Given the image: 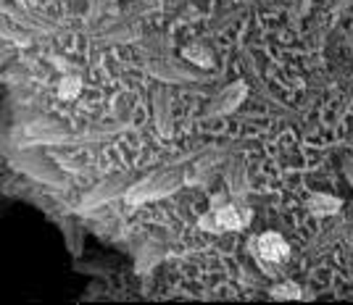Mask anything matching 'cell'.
Returning a JSON list of instances; mask_svg holds the SVG:
<instances>
[{"label":"cell","instance_id":"6","mask_svg":"<svg viewBox=\"0 0 353 305\" xmlns=\"http://www.w3.org/2000/svg\"><path fill=\"white\" fill-rule=\"evenodd\" d=\"M145 69L150 76H156V79H161V82H174V85H190V82H198V79H201V74L179 66L176 61H148Z\"/></svg>","mask_w":353,"mask_h":305},{"label":"cell","instance_id":"10","mask_svg":"<svg viewBox=\"0 0 353 305\" xmlns=\"http://www.w3.org/2000/svg\"><path fill=\"white\" fill-rule=\"evenodd\" d=\"M340 208H343V200L335 198V195H324V192H316L306 200V211H309L314 218H327L335 216Z\"/></svg>","mask_w":353,"mask_h":305},{"label":"cell","instance_id":"4","mask_svg":"<svg viewBox=\"0 0 353 305\" xmlns=\"http://www.w3.org/2000/svg\"><path fill=\"white\" fill-rule=\"evenodd\" d=\"M127 189H130V182H127V176L124 174L108 176V179H103L95 189H90L88 195L82 198V203L77 205V211H82V213H85V211H92V208L108 203V200L124 198V192H127Z\"/></svg>","mask_w":353,"mask_h":305},{"label":"cell","instance_id":"5","mask_svg":"<svg viewBox=\"0 0 353 305\" xmlns=\"http://www.w3.org/2000/svg\"><path fill=\"white\" fill-rule=\"evenodd\" d=\"M245 82L240 79V82H232V85H227L224 90H219L216 95H214V101L208 105V116L216 118V116H230V114H235L237 105L245 101Z\"/></svg>","mask_w":353,"mask_h":305},{"label":"cell","instance_id":"15","mask_svg":"<svg viewBox=\"0 0 353 305\" xmlns=\"http://www.w3.org/2000/svg\"><path fill=\"white\" fill-rule=\"evenodd\" d=\"M269 297L272 300H301L303 292H301V287L295 282H280V284H274L269 290Z\"/></svg>","mask_w":353,"mask_h":305},{"label":"cell","instance_id":"3","mask_svg":"<svg viewBox=\"0 0 353 305\" xmlns=\"http://www.w3.org/2000/svg\"><path fill=\"white\" fill-rule=\"evenodd\" d=\"M248 253L266 274H274V266H282L290 255V245L280 232H264L248 242Z\"/></svg>","mask_w":353,"mask_h":305},{"label":"cell","instance_id":"18","mask_svg":"<svg viewBox=\"0 0 353 305\" xmlns=\"http://www.w3.org/2000/svg\"><path fill=\"white\" fill-rule=\"evenodd\" d=\"M343 247H345V258H348V269L353 271V227L345 229L343 234Z\"/></svg>","mask_w":353,"mask_h":305},{"label":"cell","instance_id":"11","mask_svg":"<svg viewBox=\"0 0 353 305\" xmlns=\"http://www.w3.org/2000/svg\"><path fill=\"white\" fill-rule=\"evenodd\" d=\"M8 16L14 19L16 24H21L24 30H40V32H53V24L48 21V19H43L40 14H34V11H30V8H14V11H8Z\"/></svg>","mask_w":353,"mask_h":305},{"label":"cell","instance_id":"12","mask_svg":"<svg viewBox=\"0 0 353 305\" xmlns=\"http://www.w3.org/2000/svg\"><path fill=\"white\" fill-rule=\"evenodd\" d=\"M156 263H161V245L156 240H148L140 245V253H137V274H148Z\"/></svg>","mask_w":353,"mask_h":305},{"label":"cell","instance_id":"19","mask_svg":"<svg viewBox=\"0 0 353 305\" xmlns=\"http://www.w3.org/2000/svg\"><path fill=\"white\" fill-rule=\"evenodd\" d=\"M343 171H345L348 182L353 185V156H345V158H343Z\"/></svg>","mask_w":353,"mask_h":305},{"label":"cell","instance_id":"17","mask_svg":"<svg viewBox=\"0 0 353 305\" xmlns=\"http://www.w3.org/2000/svg\"><path fill=\"white\" fill-rule=\"evenodd\" d=\"M108 6H114V0H90L88 24H95V21L108 11Z\"/></svg>","mask_w":353,"mask_h":305},{"label":"cell","instance_id":"2","mask_svg":"<svg viewBox=\"0 0 353 305\" xmlns=\"http://www.w3.org/2000/svg\"><path fill=\"white\" fill-rule=\"evenodd\" d=\"M250 216H253V211L245 203H221L211 205V211L201 216L198 227L211 234L240 232L250 224Z\"/></svg>","mask_w":353,"mask_h":305},{"label":"cell","instance_id":"16","mask_svg":"<svg viewBox=\"0 0 353 305\" xmlns=\"http://www.w3.org/2000/svg\"><path fill=\"white\" fill-rule=\"evenodd\" d=\"M61 229L66 234V240H69V250H72V255H79L82 253V232L69 224V221H61Z\"/></svg>","mask_w":353,"mask_h":305},{"label":"cell","instance_id":"20","mask_svg":"<svg viewBox=\"0 0 353 305\" xmlns=\"http://www.w3.org/2000/svg\"><path fill=\"white\" fill-rule=\"evenodd\" d=\"M311 8V0H298V16H306Z\"/></svg>","mask_w":353,"mask_h":305},{"label":"cell","instance_id":"13","mask_svg":"<svg viewBox=\"0 0 353 305\" xmlns=\"http://www.w3.org/2000/svg\"><path fill=\"white\" fill-rule=\"evenodd\" d=\"M182 59H188L190 63L201 66V69H211L214 66V56H211V50L203 48V45H188V48H182Z\"/></svg>","mask_w":353,"mask_h":305},{"label":"cell","instance_id":"8","mask_svg":"<svg viewBox=\"0 0 353 305\" xmlns=\"http://www.w3.org/2000/svg\"><path fill=\"white\" fill-rule=\"evenodd\" d=\"M153 121L161 137H172L174 132V114H172V92L166 87L153 90Z\"/></svg>","mask_w":353,"mask_h":305},{"label":"cell","instance_id":"7","mask_svg":"<svg viewBox=\"0 0 353 305\" xmlns=\"http://www.w3.org/2000/svg\"><path fill=\"white\" fill-rule=\"evenodd\" d=\"M16 169H21L24 174L34 176V179H40V182H48V185H53V187H66V182H63V176L53 169V166H48V160L43 156H27V158H11Z\"/></svg>","mask_w":353,"mask_h":305},{"label":"cell","instance_id":"1","mask_svg":"<svg viewBox=\"0 0 353 305\" xmlns=\"http://www.w3.org/2000/svg\"><path fill=\"white\" fill-rule=\"evenodd\" d=\"M188 182V174L182 169H163V171H153V174L143 176L130 185V189L124 192L121 200H127L130 205H140L148 200H159L166 195H174L176 189Z\"/></svg>","mask_w":353,"mask_h":305},{"label":"cell","instance_id":"14","mask_svg":"<svg viewBox=\"0 0 353 305\" xmlns=\"http://www.w3.org/2000/svg\"><path fill=\"white\" fill-rule=\"evenodd\" d=\"M79 92H82V76H79V72H69L59 79V98L72 101Z\"/></svg>","mask_w":353,"mask_h":305},{"label":"cell","instance_id":"21","mask_svg":"<svg viewBox=\"0 0 353 305\" xmlns=\"http://www.w3.org/2000/svg\"><path fill=\"white\" fill-rule=\"evenodd\" d=\"M19 6H24V8H30V6H32V0H19Z\"/></svg>","mask_w":353,"mask_h":305},{"label":"cell","instance_id":"9","mask_svg":"<svg viewBox=\"0 0 353 305\" xmlns=\"http://www.w3.org/2000/svg\"><path fill=\"white\" fill-rule=\"evenodd\" d=\"M224 176H227V187H230V192H232L235 198H243L245 189H248V166H245V158L235 156V158L227 163Z\"/></svg>","mask_w":353,"mask_h":305}]
</instances>
